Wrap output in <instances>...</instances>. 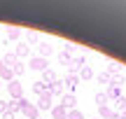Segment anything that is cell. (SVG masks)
<instances>
[{
  "label": "cell",
  "instance_id": "cell-1",
  "mask_svg": "<svg viewBox=\"0 0 126 119\" xmlns=\"http://www.w3.org/2000/svg\"><path fill=\"white\" fill-rule=\"evenodd\" d=\"M21 112H23V119H40V110H37V105L28 103L26 98H21Z\"/></svg>",
  "mask_w": 126,
  "mask_h": 119
},
{
  "label": "cell",
  "instance_id": "cell-2",
  "mask_svg": "<svg viewBox=\"0 0 126 119\" xmlns=\"http://www.w3.org/2000/svg\"><path fill=\"white\" fill-rule=\"evenodd\" d=\"M7 91H9V96H12V101H21L23 98V87L19 84V79L7 82Z\"/></svg>",
  "mask_w": 126,
  "mask_h": 119
},
{
  "label": "cell",
  "instance_id": "cell-3",
  "mask_svg": "<svg viewBox=\"0 0 126 119\" xmlns=\"http://www.w3.org/2000/svg\"><path fill=\"white\" fill-rule=\"evenodd\" d=\"M84 65H86V56H75V59L68 63V75H77L79 68H84Z\"/></svg>",
  "mask_w": 126,
  "mask_h": 119
},
{
  "label": "cell",
  "instance_id": "cell-4",
  "mask_svg": "<svg viewBox=\"0 0 126 119\" xmlns=\"http://www.w3.org/2000/svg\"><path fill=\"white\" fill-rule=\"evenodd\" d=\"M28 65H31V70H40V73L49 70V61H47V59H42V56H33Z\"/></svg>",
  "mask_w": 126,
  "mask_h": 119
},
{
  "label": "cell",
  "instance_id": "cell-5",
  "mask_svg": "<svg viewBox=\"0 0 126 119\" xmlns=\"http://www.w3.org/2000/svg\"><path fill=\"white\" fill-rule=\"evenodd\" d=\"M72 51H75V45H65V47H63V51L59 54L61 65H65V68H68V63L72 61Z\"/></svg>",
  "mask_w": 126,
  "mask_h": 119
},
{
  "label": "cell",
  "instance_id": "cell-6",
  "mask_svg": "<svg viewBox=\"0 0 126 119\" xmlns=\"http://www.w3.org/2000/svg\"><path fill=\"white\" fill-rule=\"evenodd\" d=\"M61 105L65 107L68 112L75 110V107H77V98H75V93H63V96H61Z\"/></svg>",
  "mask_w": 126,
  "mask_h": 119
},
{
  "label": "cell",
  "instance_id": "cell-7",
  "mask_svg": "<svg viewBox=\"0 0 126 119\" xmlns=\"http://www.w3.org/2000/svg\"><path fill=\"white\" fill-rule=\"evenodd\" d=\"M47 93H49L51 98H54V96H63V93H65V87H63V82H61V79H56L54 84H49Z\"/></svg>",
  "mask_w": 126,
  "mask_h": 119
},
{
  "label": "cell",
  "instance_id": "cell-8",
  "mask_svg": "<svg viewBox=\"0 0 126 119\" xmlns=\"http://www.w3.org/2000/svg\"><path fill=\"white\" fill-rule=\"evenodd\" d=\"M77 84H79V77H77V75H68V77L63 79V87L68 89L65 93H72V91L77 89Z\"/></svg>",
  "mask_w": 126,
  "mask_h": 119
},
{
  "label": "cell",
  "instance_id": "cell-9",
  "mask_svg": "<svg viewBox=\"0 0 126 119\" xmlns=\"http://www.w3.org/2000/svg\"><path fill=\"white\" fill-rule=\"evenodd\" d=\"M51 107H54L51 96H49V93H42V96L37 98V110H51Z\"/></svg>",
  "mask_w": 126,
  "mask_h": 119
},
{
  "label": "cell",
  "instance_id": "cell-10",
  "mask_svg": "<svg viewBox=\"0 0 126 119\" xmlns=\"http://www.w3.org/2000/svg\"><path fill=\"white\" fill-rule=\"evenodd\" d=\"M119 117V112H114V110H110L108 105H103V107H98V119H117Z\"/></svg>",
  "mask_w": 126,
  "mask_h": 119
},
{
  "label": "cell",
  "instance_id": "cell-11",
  "mask_svg": "<svg viewBox=\"0 0 126 119\" xmlns=\"http://www.w3.org/2000/svg\"><path fill=\"white\" fill-rule=\"evenodd\" d=\"M37 51H40L42 59H47V56H51V51H54V49H51V45L47 40H42V42H37Z\"/></svg>",
  "mask_w": 126,
  "mask_h": 119
},
{
  "label": "cell",
  "instance_id": "cell-12",
  "mask_svg": "<svg viewBox=\"0 0 126 119\" xmlns=\"http://www.w3.org/2000/svg\"><path fill=\"white\" fill-rule=\"evenodd\" d=\"M105 96H108V101H119L122 98V89L119 87H108L105 89Z\"/></svg>",
  "mask_w": 126,
  "mask_h": 119
},
{
  "label": "cell",
  "instance_id": "cell-13",
  "mask_svg": "<svg viewBox=\"0 0 126 119\" xmlns=\"http://www.w3.org/2000/svg\"><path fill=\"white\" fill-rule=\"evenodd\" d=\"M51 117H54V119H68V110L59 103V105H54V107H51Z\"/></svg>",
  "mask_w": 126,
  "mask_h": 119
},
{
  "label": "cell",
  "instance_id": "cell-14",
  "mask_svg": "<svg viewBox=\"0 0 126 119\" xmlns=\"http://www.w3.org/2000/svg\"><path fill=\"white\" fill-rule=\"evenodd\" d=\"M12 75H14V73H12V70H9V68H7V65H5V63H2V59H0V77H2V79H5V82H12V79H14V77H12Z\"/></svg>",
  "mask_w": 126,
  "mask_h": 119
},
{
  "label": "cell",
  "instance_id": "cell-15",
  "mask_svg": "<svg viewBox=\"0 0 126 119\" xmlns=\"http://www.w3.org/2000/svg\"><path fill=\"white\" fill-rule=\"evenodd\" d=\"M96 82H98L100 87L108 89V87H110V82H112V75H108V73H98V75H96Z\"/></svg>",
  "mask_w": 126,
  "mask_h": 119
},
{
  "label": "cell",
  "instance_id": "cell-16",
  "mask_svg": "<svg viewBox=\"0 0 126 119\" xmlns=\"http://www.w3.org/2000/svg\"><path fill=\"white\" fill-rule=\"evenodd\" d=\"M77 77H79V79H91V77H96V75H94V68H91V65H84V68H79Z\"/></svg>",
  "mask_w": 126,
  "mask_h": 119
},
{
  "label": "cell",
  "instance_id": "cell-17",
  "mask_svg": "<svg viewBox=\"0 0 126 119\" xmlns=\"http://www.w3.org/2000/svg\"><path fill=\"white\" fill-rule=\"evenodd\" d=\"M56 79H59V77H56V73H54V70H45V73H42V82H45L47 87H49V84H54Z\"/></svg>",
  "mask_w": 126,
  "mask_h": 119
},
{
  "label": "cell",
  "instance_id": "cell-18",
  "mask_svg": "<svg viewBox=\"0 0 126 119\" xmlns=\"http://www.w3.org/2000/svg\"><path fill=\"white\" fill-rule=\"evenodd\" d=\"M2 63H5V65H7V68H9V70H12V68H14V65H16V63H19V59H16V56H14V54H5V56H2Z\"/></svg>",
  "mask_w": 126,
  "mask_h": 119
},
{
  "label": "cell",
  "instance_id": "cell-19",
  "mask_svg": "<svg viewBox=\"0 0 126 119\" xmlns=\"http://www.w3.org/2000/svg\"><path fill=\"white\" fill-rule=\"evenodd\" d=\"M47 89H49V87H47V84L42 82V79H40V82H35V84H33V93H37V96L47 93Z\"/></svg>",
  "mask_w": 126,
  "mask_h": 119
},
{
  "label": "cell",
  "instance_id": "cell-20",
  "mask_svg": "<svg viewBox=\"0 0 126 119\" xmlns=\"http://www.w3.org/2000/svg\"><path fill=\"white\" fill-rule=\"evenodd\" d=\"M94 101H96V105H98V107L108 105V96H105V91H98V93L94 96Z\"/></svg>",
  "mask_w": 126,
  "mask_h": 119
},
{
  "label": "cell",
  "instance_id": "cell-21",
  "mask_svg": "<svg viewBox=\"0 0 126 119\" xmlns=\"http://www.w3.org/2000/svg\"><path fill=\"white\" fill-rule=\"evenodd\" d=\"M28 54H31V47H28V45H16V51H14L16 59H19V56H28Z\"/></svg>",
  "mask_w": 126,
  "mask_h": 119
},
{
  "label": "cell",
  "instance_id": "cell-22",
  "mask_svg": "<svg viewBox=\"0 0 126 119\" xmlns=\"http://www.w3.org/2000/svg\"><path fill=\"white\" fill-rule=\"evenodd\" d=\"M7 37L9 40H19V37H21V28H16V26L7 28Z\"/></svg>",
  "mask_w": 126,
  "mask_h": 119
},
{
  "label": "cell",
  "instance_id": "cell-23",
  "mask_svg": "<svg viewBox=\"0 0 126 119\" xmlns=\"http://www.w3.org/2000/svg\"><path fill=\"white\" fill-rule=\"evenodd\" d=\"M105 73H108V75H112V77H114V75H122V65H119V63H110Z\"/></svg>",
  "mask_w": 126,
  "mask_h": 119
},
{
  "label": "cell",
  "instance_id": "cell-24",
  "mask_svg": "<svg viewBox=\"0 0 126 119\" xmlns=\"http://www.w3.org/2000/svg\"><path fill=\"white\" fill-rule=\"evenodd\" d=\"M124 82H126L124 73H122V75H114V77H112V82H110V87H119V89H122V87H124Z\"/></svg>",
  "mask_w": 126,
  "mask_h": 119
},
{
  "label": "cell",
  "instance_id": "cell-25",
  "mask_svg": "<svg viewBox=\"0 0 126 119\" xmlns=\"http://www.w3.org/2000/svg\"><path fill=\"white\" fill-rule=\"evenodd\" d=\"M68 119H86V117H84V112H82V110H77V107H75V110L68 112Z\"/></svg>",
  "mask_w": 126,
  "mask_h": 119
},
{
  "label": "cell",
  "instance_id": "cell-26",
  "mask_svg": "<svg viewBox=\"0 0 126 119\" xmlns=\"http://www.w3.org/2000/svg\"><path fill=\"white\" fill-rule=\"evenodd\" d=\"M35 42H40V35H37L35 30H28V47L35 45Z\"/></svg>",
  "mask_w": 126,
  "mask_h": 119
},
{
  "label": "cell",
  "instance_id": "cell-27",
  "mask_svg": "<svg viewBox=\"0 0 126 119\" xmlns=\"http://www.w3.org/2000/svg\"><path fill=\"white\" fill-rule=\"evenodd\" d=\"M12 73H14V75H23V73H26V65H23L21 61H19V63H16V65L12 68Z\"/></svg>",
  "mask_w": 126,
  "mask_h": 119
},
{
  "label": "cell",
  "instance_id": "cell-28",
  "mask_svg": "<svg viewBox=\"0 0 126 119\" xmlns=\"http://www.w3.org/2000/svg\"><path fill=\"white\" fill-rule=\"evenodd\" d=\"M117 110H119V115H122V112H126V96H122L117 101Z\"/></svg>",
  "mask_w": 126,
  "mask_h": 119
},
{
  "label": "cell",
  "instance_id": "cell-29",
  "mask_svg": "<svg viewBox=\"0 0 126 119\" xmlns=\"http://www.w3.org/2000/svg\"><path fill=\"white\" fill-rule=\"evenodd\" d=\"M7 103H9V101H2V98H0V115L7 112Z\"/></svg>",
  "mask_w": 126,
  "mask_h": 119
},
{
  "label": "cell",
  "instance_id": "cell-30",
  "mask_svg": "<svg viewBox=\"0 0 126 119\" xmlns=\"http://www.w3.org/2000/svg\"><path fill=\"white\" fill-rule=\"evenodd\" d=\"M117 119H126V112H122V115H119V117H117Z\"/></svg>",
  "mask_w": 126,
  "mask_h": 119
},
{
  "label": "cell",
  "instance_id": "cell-31",
  "mask_svg": "<svg viewBox=\"0 0 126 119\" xmlns=\"http://www.w3.org/2000/svg\"><path fill=\"white\" fill-rule=\"evenodd\" d=\"M96 119H98V117H96Z\"/></svg>",
  "mask_w": 126,
  "mask_h": 119
},
{
  "label": "cell",
  "instance_id": "cell-32",
  "mask_svg": "<svg viewBox=\"0 0 126 119\" xmlns=\"http://www.w3.org/2000/svg\"><path fill=\"white\" fill-rule=\"evenodd\" d=\"M40 119H42V117H40Z\"/></svg>",
  "mask_w": 126,
  "mask_h": 119
}]
</instances>
